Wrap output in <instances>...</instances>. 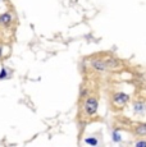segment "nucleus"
Listing matches in <instances>:
<instances>
[{
	"label": "nucleus",
	"instance_id": "nucleus-1",
	"mask_svg": "<svg viewBox=\"0 0 146 147\" xmlns=\"http://www.w3.org/2000/svg\"><path fill=\"white\" fill-rule=\"evenodd\" d=\"M85 109H86V111H87V114L94 115L95 113L97 111V101L92 97L87 98V101H86V104H85Z\"/></svg>",
	"mask_w": 146,
	"mask_h": 147
},
{
	"label": "nucleus",
	"instance_id": "nucleus-2",
	"mask_svg": "<svg viewBox=\"0 0 146 147\" xmlns=\"http://www.w3.org/2000/svg\"><path fill=\"white\" fill-rule=\"evenodd\" d=\"M128 101V96L126 94H117L116 96H114V102L117 104V105H124L126 102Z\"/></svg>",
	"mask_w": 146,
	"mask_h": 147
},
{
	"label": "nucleus",
	"instance_id": "nucleus-3",
	"mask_svg": "<svg viewBox=\"0 0 146 147\" xmlns=\"http://www.w3.org/2000/svg\"><path fill=\"white\" fill-rule=\"evenodd\" d=\"M10 21H12V17H10L9 13H4L0 16V23L4 24V26H9Z\"/></svg>",
	"mask_w": 146,
	"mask_h": 147
},
{
	"label": "nucleus",
	"instance_id": "nucleus-4",
	"mask_svg": "<svg viewBox=\"0 0 146 147\" xmlns=\"http://www.w3.org/2000/svg\"><path fill=\"white\" fill-rule=\"evenodd\" d=\"M92 67L99 70H106V64L104 60H94L92 61Z\"/></svg>",
	"mask_w": 146,
	"mask_h": 147
},
{
	"label": "nucleus",
	"instance_id": "nucleus-5",
	"mask_svg": "<svg viewBox=\"0 0 146 147\" xmlns=\"http://www.w3.org/2000/svg\"><path fill=\"white\" fill-rule=\"evenodd\" d=\"M136 132H137V134H141V136L146 134V124L139 125V127H137V129H136Z\"/></svg>",
	"mask_w": 146,
	"mask_h": 147
},
{
	"label": "nucleus",
	"instance_id": "nucleus-6",
	"mask_svg": "<svg viewBox=\"0 0 146 147\" xmlns=\"http://www.w3.org/2000/svg\"><path fill=\"white\" fill-rule=\"evenodd\" d=\"M86 143H89V145H94V146H96V145H97V141L95 140V138H89V140H86Z\"/></svg>",
	"mask_w": 146,
	"mask_h": 147
},
{
	"label": "nucleus",
	"instance_id": "nucleus-7",
	"mask_svg": "<svg viewBox=\"0 0 146 147\" xmlns=\"http://www.w3.org/2000/svg\"><path fill=\"white\" fill-rule=\"evenodd\" d=\"M113 140H114V142H119L120 141V136L117 133V132H114L113 133Z\"/></svg>",
	"mask_w": 146,
	"mask_h": 147
},
{
	"label": "nucleus",
	"instance_id": "nucleus-8",
	"mask_svg": "<svg viewBox=\"0 0 146 147\" xmlns=\"http://www.w3.org/2000/svg\"><path fill=\"white\" fill-rule=\"evenodd\" d=\"M7 77V72H5V69H1V73H0V80H3V78Z\"/></svg>",
	"mask_w": 146,
	"mask_h": 147
},
{
	"label": "nucleus",
	"instance_id": "nucleus-9",
	"mask_svg": "<svg viewBox=\"0 0 146 147\" xmlns=\"http://www.w3.org/2000/svg\"><path fill=\"white\" fill-rule=\"evenodd\" d=\"M142 109H144V107H142V104H139V105L136 104V107H135L136 111H140V110H142Z\"/></svg>",
	"mask_w": 146,
	"mask_h": 147
},
{
	"label": "nucleus",
	"instance_id": "nucleus-10",
	"mask_svg": "<svg viewBox=\"0 0 146 147\" xmlns=\"http://www.w3.org/2000/svg\"><path fill=\"white\" fill-rule=\"evenodd\" d=\"M136 146L137 147H146V142H137Z\"/></svg>",
	"mask_w": 146,
	"mask_h": 147
}]
</instances>
